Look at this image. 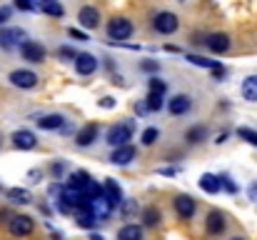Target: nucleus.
<instances>
[{"mask_svg": "<svg viewBox=\"0 0 257 240\" xmlns=\"http://www.w3.org/2000/svg\"><path fill=\"white\" fill-rule=\"evenodd\" d=\"M133 133H135V123H117L107 130L105 140L110 148H125L127 140H133Z\"/></svg>", "mask_w": 257, "mask_h": 240, "instance_id": "obj_1", "label": "nucleus"}, {"mask_svg": "<svg viewBox=\"0 0 257 240\" xmlns=\"http://www.w3.org/2000/svg\"><path fill=\"white\" fill-rule=\"evenodd\" d=\"M133 23L127 20V18H112L110 23H107V38H110V43H120V40H127L130 35H133Z\"/></svg>", "mask_w": 257, "mask_h": 240, "instance_id": "obj_2", "label": "nucleus"}, {"mask_svg": "<svg viewBox=\"0 0 257 240\" xmlns=\"http://www.w3.org/2000/svg\"><path fill=\"white\" fill-rule=\"evenodd\" d=\"M153 28H155L160 35H172V33L180 28V20H177V15H175V13L163 10V13H158V15L153 18Z\"/></svg>", "mask_w": 257, "mask_h": 240, "instance_id": "obj_3", "label": "nucleus"}, {"mask_svg": "<svg viewBox=\"0 0 257 240\" xmlns=\"http://www.w3.org/2000/svg\"><path fill=\"white\" fill-rule=\"evenodd\" d=\"M8 230H10L15 238H25V235H30V233L35 230V220H33L30 215H13V218L8 220Z\"/></svg>", "mask_w": 257, "mask_h": 240, "instance_id": "obj_4", "label": "nucleus"}, {"mask_svg": "<svg viewBox=\"0 0 257 240\" xmlns=\"http://www.w3.org/2000/svg\"><path fill=\"white\" fill-rule=\"evenodd\" d=\"M28 40V33L23 28H3L0 30V48L3 50H13L15 45H23Z\"/></svg>", "mask_w": 257, "mask_h": 240, "instance_id": "obj_5", "label": "nucleus"}, {"mask_svg": "<svg viewBox=\"0 0 257 240\" xmlns=\"http://www.w3.org/2000/svg\"><path fill=\"white\" fill-rule=\"evenodd\" d=\"M20 55H23V60H28V63H43V60H45V48H43L40 43H35V40H25V43L20 45Z\"/></svg>", "mask_w": 257, "mask_h": 240, "instance_id": "obj_6", "label": "nucleus"}, {"mask_svg": "<svg viewBox=\"0 0 257 240\" xmlns=\"http://www.w3.org/2000/svg\"><path fill=\"white\" fill-rule=\"evenodd\" d=\"M102 198L110 203L112 210L120 208V203H122V190H120V185H117L112 178H107V180L102 183Z\"/></svg>", "mask_w": 257, "mask_h": 240, "instance_id": "obj_7", "label": "nucleus"}, {"mask_svg": "<svg viewBox=\"0 0 257 240\" xmlns=\"http://www.w3.org/2000/svg\"><path fill=\"white\" fill-rule=\"evenodd\" d=\"M8 80L15 85V88H23V90H30V88H35L38 85V75L33 73V70H13Z\"/></svg>", "mask_w": 257, "mask_h": 240, "instance_id": "obj_8", "label": "nucleus"}, {"mask_svg": "<svg viewBox=\"0 0 257 240\" xmlns=\"http://www.w3.org/2000/svg\"><path fill=\"white\" fill-rule=\"evenodd\" d=\"M175 210H177V215H180L182 220H190V218L195 215V210H197V203H195V198H190V195H177V198H175Z\"/></svg>", "mask_w": 257, "mask_h": 240, "instance_id": "obj_9", "label": "nucleus"}, {"mask_svg": "<svg viewBox=\"0 0 257 240\" xmlns=\"http://www.w3.org/2000/svg\"><path fill=\"white\" fill-rule=\"evenodd\" d=\"M73 63H75L78 75H92V73L97 70V58L90 55V53H78V58H75Z\"/></svg>", "mask_w": 257, "mask_h": 240, "instance_id": "obj_10", "label": "nucleus"}, {"mask_svg": "<svg viewBox=\"0 0 257 240\" xmlns=\"http://www.w3.org/2000/svg\"><path fill=\"white\" fill-rule=\"evenodd\" d=\"M205 43H207V48H210L212 53H227L230 45H232V40H230L227 33H212V35H207Z\"/></svg>", "mask_w": 257, "mask_h": 240, "instance_id": "obj_11", "label": "nucleus"}, {"mask_svg": "<svg viewBox=\"0 0 257 240\" xmlns=\"http://www.w3.org/2000/svg\"><path fill=\"white\" fill-rule=\"evenodd\" d=\"M78 20H80V25H83L85 30H95V28L100 25V13H97V8L85 5V8H80V13H78Z\"/></svg>", "mask_w": 257, "mask_h": 240, "instance_id": "obj_12", "label": "nucleus"}, {"mask_svg": "<svg viewBox=\"0 0 257 240\" xmlns=\"http://www.w3.org/2000/svg\"><path fill=\"white\" fill-rule=\"evenodd\" d=\"M13 145L18 150H33L38 145V138L30 133V130H15L13 133Z\"/></svg>", "mask_w": 257, "mask_h": 240, "instance_id": "obj_13", "label": "nucleus"}, {"mask_svg": "<svg viewBox=\"0 0 257 240\" xmlns=\"http://www.w3.org/2000/svg\"><path fill=\"white\" fill-rule=\"evenodd\" d=\"M87 208H90V213H92V218L95 220H105V218H110L112 215V208H110V203L100 195V198H95V200H90L87 203Z\"/></svg>", "mask_w": 257, "mask_h": 240, "instance_id": "obj_14", "label": "nucleus"}, {"mask_svg": "<svg viewBox=\"0 0 257 240\" xmlns=\"http://www.w3.org/2000/svg\"><path fill=\"white\" fill-rule=\"evenodd\" d=\"M205 228H207L210 235H220L225 230V215L220 210H210L207 218H205Z\"/></svg>", "mask_w": 257, "mask_h": 240, "instance_id": "obj_15", "label": "nucleus"}, {"mask_svg": "<svg viewBox=\"0 0 257 240\" xmlns=\"http://www.w3.org/2000/svg\"><path fill=\"white\" fill-rule=\"evenodd\" d=\"M168 108H170L172 115H185V113L192 108V98H190V95H185V93L172 95V100L168 103Z\"/></svg>", "mask_w": 257, "mask_h": 240, "instance_id": "obj_16", "label": "nucleus"}, {"mask_svg": "<svg viewBox=\"0 0 257 240\" xmlns=\"http://www.w3.org/2000/svg\"><path fill=\"white\" fill-rule=\"evenodd\" d=\"M138 155V150L133 148V145H125V148H115L112 153H110V163L112 165H127V163H133Z\"/></svg>", "mask_w": 257, "mask_h": 240, "instance_id": "obj_17", "label": "nucleus"}, {"mask_svg": "<svg viewBox=\"0 0 257 240\" xmlns=\"http://www.w3.org/2000/svg\"><path fill=\"white\" fill-rule=\"evenodd\" d=\"M95 138H97V125H95V123H87V125H83V128L78 130L75 143H78L80 148H87V145L95 143Z\"/></svg>", "mask_w": 257, "mask_h": 240, "instance_id": "obj_18", "label": "nucleus"}, {"mask_svg": "<svg viewBox=\"0 0 257 240\" xmlns=\"http://www.w3.org/2000/svg\"><path fill=\"white\" fill-rule=\"evenodd\" d=\"M90 180H92V178L87 175L85 170H75V173L68 175V185H65V188H68V190H78V193H83Z\"/></svg>", "mask_w": 257, "mask_h": 240, "instance_id": "obj_19", "label": "nucleus"}, {"mask_svg": "<svg viewBox=\"0 0 257 240\" xmlns=\"http://www.w3.org/2000/svg\"><path fill=\"white\" fill-rule=\"evenodd\" d=\"M63 125H65V118L60 113H48L38 120V128H43V130H60Z\"/></svg>", "mask_w": 257, "mask_h": 240, "instance_id": "obj_20", "label": "nucleus"}, {"mask_svg": "<svg viewBox=\"0 0 257 240\" xmlns=\"http://www.w3.org/2000/svg\"><path fill=\"white\" fill-rule=\"evenodd\" d=\"M200 188L205 190V193H210V195H215V193H220L222 188H220V175H212V173H205L202 178H200Z\"/></svg>", "mask_w": 257, "mask_h": 240, "instance_id": "obj_21", "label": "nucleus"}, {"mask_svg": "<svg viewBox=\"0 0 257 240\" xmlns=\"http://www.w3.org/2000/svg\"><path fill=\"white\" fill-rule=\"evenodd\" d=\"M8 200L15 203V205H28V203H33V195L25 188H10L8 190Z\"/></svg>", "mask_w": 257, "mask_h": 240, "instance_id": "obj_22", "label": "nucleus"}, {"mask_svg": "<svg viewBox=\"0 0 257 240\" xmlns=\"http://www.w3.org/2000/svg\"><path fill=\"white\" fill-rule=\"evenodd\" d=\"M117 240H143V228L127 223V225H122V228L117 230Z\"/></svg>", "mask_w": 257, "mask_h": 240, "instance_id": "obj_23", "label": "nucleus"}, {"mask_svg": "<svg viewBox=\"0 0 257 240\" xmlns=\"http://www.w3.org/2000/svg\"><path fill=\"white\" fill-rule=\"evenodd\" d=\"M242 98L250 100V103H257V75H250V78L242 80Z\"/></svg>", "mask_w": 257, "mask_h": 240, "instance_id": "obj_24", "label": "nucleus"}, {"mask_svg": "<svg viewBox=\"0 0 257 240\" xmlns=\"http://www.w3.org/2000/svg\"><path fill=\"white\" fill-rule=\"evenodd\" d=\"M185 140L192 143V145H200L202 140H207V128H205V125H195V128H190V130L185 133Z\"/></svg>", "mask_w": 257, "mask_h": 240, "instance_id": "obj_25", "label": "nucleus"}, {"mask_svg": "<svg viewBox=\"0 0 257 240\" xmlns=\"http://www.w3.org/2000/svg\"><path fill=\"white\" fill-rule=\"evenodd\" d=\"M38 10H43V13L53 15V18H63V13H65V8H63L60 3H55V0H43V3H38Z\"/></svg>", "mask_w": 257, "mask_h": 240, "instance_id": "obj_26", "label": "nucleus"}, {"mask_svg": "<svg viewBox=\"0 0 257 240\" xmlns=\"http://www.w3.org/2000/svg\"><path fill=\"white\" fill-rule=\"evenodd\" d=\"M187 63H192V65H197V68H207V70H212V73L222 68L217 60H207V58H202V55H187Z\"/></svg>", "mask_w": 257, "mask_h": 240, "instance_id": "obj_27", "label": "nucleus"}, {"mask_svg": "<svg viewBox=\"0 0 257 240\" xmlns=\"http://www.w3.org/2000/svg\"><path fill=\"white\" fill-rule=\"evenodd\" d=\"M143 220H145V225H148V228H155V225H160V220H163V215H160V208H155V205L145 208V210H143Z\"/></svg>", "mask_w": 257, "mask_h": 240, "instance_id": "obj_28", "label": "nucleus"}, {"mask_svg": "<svg viewBox=\"0 0 257 240\" xmlns=\"http://www.w3.org/2000/svg\"><path fill=\"white\" fill-rule=\"evenodd\" d=\"M75 218H78V225L80 228H85V230H92L95 228V218H92V213H90V208H83V210H75Z\"/></svg>", "mask_w": 257, "mask_h": 240, "instance_id": "obj_29", "label": "nucleus"}, {"mask_svg": "<svg viewBox=\"0 0 257 240\" xmlns=\"http://www.w3.org/2000/svg\"><path fill=\"white\" fill-rule=\"evenodd\" d=\"M148 93H153V95H160V98H163V95L168 93V85H165L160 78H150L148 80Z\"/></svg>", "mask_w": 257, "mask_h": 240, "instance_id": "obj_30", "label": "nucleus"}, {"mask_svg": "<svg viewBox=\"0 0 257 240\" xmlns=\"http://www.w3.org/2000/svg\"><path fill=\"white\" fill-rule=\"evenodd\" d=\"M120 213H122L125 220H130V218L138 213V203H135V200H122V203H120Z\"/></svg>", "mask_w": 257, "mask_h": 240, "instance_id": "obj_31", "label": "nucleus"}, {"mask_svg": "<svg viewBox=\"0 0 257 240\" xmlns=\"http://www.w3.org/2000/svg\"><path fill=\"white\" fill-rule=\"evenodd\" d=\"M235 133H237V138H242L245 143H250V145H255L257 148V130H250V128H237Z\"/></svg>", "mask_w": 257, "mask_h": 240, "instance_id": "obj_32", "label": "nucleus"}, {"mask_svg": "<svg viewBox=\"0 0 257 240\" xmlns=\"http://www.w3.org/2000/svg\"><path fill=\"white\" fill-rule=\"evenodd\" d=\"M163 108V98L160 95H153V93H148V98H145V110H153V113H158Z\"/></svg>", "mask_w": 257, "mask_h": 240, "instance_id": "obj_33", "label": "nucleus"}, {"mask_svg": "<svg viewBox=\"0 0 257 240\" xmlns=\"http://www.w3.org/2000/svg\"><path fill=\"white\" fill-rule=\"evenodd\" d=\"M158 138H160L158 128H145V133H143V143H145V145H153Z\"/></svg>", "mask_w": 257, "mask_h": 240, "instance_id": "obj_34", "label": "nucleus"}, {"mask_svg": "<svg viewBox=\"0 0 257 240\" xmlns=\"http://www.w3.org/2000/svg\"><path fill=\"white\" fill-rule=\"evenodd\" d=\"M220 188H222V190H227L230 195H235V193H237V183H232V180H230V178H225V175H220Z\"/></svg>", "mask_w": 257, "mask_h": 240, "instance_id": "obj_35", "label": "nucleus"}, {"mask_svg": "<svg viewBox=\"0 0 257 240\" xmlns=\"http://www.w3.org/2000/svg\"><path fill=\"white\" fill-rule=\"evenodd\" d=\"M18 10H38V3H28V0H18L15 3Z\"/></svg>", "mask_w": 257, "mask_h": 240, "instance_id": "obj_36", "label": "nucleus"}, {"mask_svg": "<svg viewBox=\"0 0 257 240\" xmlns=\"http://www.w3.org/2000/svg\"><path fill=\"white\" fill-rule=\"evenodd\" d=\"M58 53H60V58H68V60H75V58H78V53H75L73 48H68V45H65V48H60Z\"/></svg>", "mask_w": 257, "mask_h": 240, "instance_id": "obj_37", "label": "nucleus"}, {"mask_svg": "<svg viewBox=\"0 0 257 240\" xmlns=\"http://www.w3.org/2000/svg\"><path fill=\"white\" fill-rule=\"evenodd\" d=\"M60 193H63V185H60V183H53V185L48 188V195H50V198H60Z\"/></svg>", "mask_w": 257, "mask_h": 240, "instance_id": "obj_38", "label": "nucleus"}, {"mask_svg": "<svg viewBox=\"0 0 257 240\" xmlns=\"http://www.w3.org/2000/svg\"><path fill=\"white\" fill-rule=\"evenodd\" d=\"M247 198H250L252 203H257V180L250 183V188H247Z\"/></svg>", "mask_w": 257, "mask_h": 240, "instance_id": "obj_39", "label": "nucleus"}, {"mask_svg": "<svg viewBox=\"0 0 257 240\" xmlns=\"http://www.w3.org/2000/svg\"><path fill=\"white\" fill-rule=\"evenodd\" d=\"M40 178H43V170H38V168L28 173V180H30V183H40Z\"/></svg>", "mask_w": 257, "mask_h": 240, "instance_id": "obj_40", "label": "nucleus"}, {"mask_svg": "<svg viewBox=\"0 0 257 240\" xmlns=\"http://www.w3.org/2000/svg\"><path fill=\"white\" fill-rule=\"evenodd\" d=\"M68 33H70V38H75V40H87V35L83 30H78V28H70Z\"/></svg>", "mask_w": 257, "mask_h": 240, "instance_id": "obj_41", "label": "nucleus"}, {"mask_svg": "<svg viewBox=\"0 0 257 240\" xmlns=\"http://www.w3.org/2000/svg\"><path fill=\"white\" fill-rule=\"evenodd\" d=\"M100 108H105V110L115 108V98H100Z\"/></svg>", "mask_w": 257, "mask_h": 240, "instance_id": "obj_42", "label": "nucleus"}, {"mask_svg": "<svg viewBox=\"0 0 257 240\" xmlns=\"http://www.w3.org/2000/svg\"><path fill=\"white\" fill-rule=\"evenodd\" d=\"M10 15H13V8H0V25L5 20H10Z\"/></svg>", "mask_w": 257, "mask_h": 240, "instance_id": "obj_43", "label": "nucleus"}, {"mask_svg": "<svg viewBox=\"0 0 257 240\" xmlns=\"http://www.w3.org/2000/svg\"><path fill=\"white\" fill-rule=\"evenodd\" d=\"M158 173H160V175H177V173H180V170H177V168H160V170H158Z\"/></svg>", "mask_w": 257, "mask_h": 240, "instance_id": "obj_44", "label": "nucleus"}, {"mask_svg": "<svg viewBox=\"0 0 257 240\" xmlns=\"http://www.w3.org/2000/svg\"><path fill=\"white\" fill-rule=\"evenodd\" d=\"M10 218H13V215H10L8 210H0V223H8Z\"/></svg>", "mask_w": 257, "mask_h": 240, "instance_id": "obj_45", "label": "nucleus"}, {"mask_svg": "<svg viewBox=\"0 0 257 240\" xmlns=\"http://www.w3.org/2000/svg\"><path fill=\"white\" fill-rule=\"evenodd\" d=\"M143 70H158V63H143Z\"/></svg>", "mask_w": 257, "mask_h": 240, "instance_id": "obj_46", "label": "nucleus"}, {"mask_svg": "<svg viewBox=\"0 0 257 240\" xmlns=\"http://www.w3.org/2000/svg\"><path fill=\"white\" fill-rule=\"evenodd\" d=\"M90 240H105V238H102V235H97V233H95V235H92V238H90Z\"/></svg>", "mask_w": 257, "mask_h": 240, "instance_id": "obj_47", "label": "nucleus"}, {"mask_svg": "<svg viewBox=\"0 0 257 240\" xmlns=\"http://www.w3.org/2000/svg\"><path fill=\"white\" fill-rule=\"evenodd\" d=\"M232 240H245V238H232Z\"/></svg>", "mask_w": 257, "mask_h": 240, "instance_id": "obj_48", "label": "nucleus"}, {"mask_svg": "<svg viewBox=\"0 0 257 240\" xmlns=\"http://www.w3.org/2000/svg\"><path fill=\"white\" fill-rule=\"evenodd\" d=\"M0 190H3V185H0Z\"/></svg>", "mask_w": 257, "mask_h": 240, "instance_id": "obj_49", "label": "nucleus"}]
</instances>
